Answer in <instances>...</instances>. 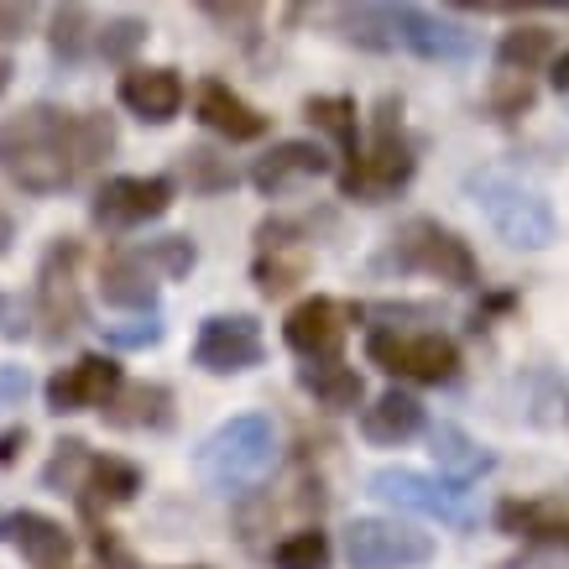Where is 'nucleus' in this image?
I'll return each instance as SVG.
<instances>
[{
	"label": "nucleus",
	"instance_id": "6ab92c4d",
	"mask_svg": "<svg viewBox=\"0 0 569 569\" xmlns=\"http://www.w3.org/2000/svg\"><path fill=\"white\" fill-rule=\"evenodd\" d=\"M100 293L110 309H152L157 303V267L147 251H110L100 267Z\"/></svg>",
	"mask_w": 569,
	"mask_h": 569
},
{
	"label": "nucleus",
	"instance_id": "f8f14e48",
	"mask_svg": "<svg viewBox=\"0 0 569 569\" xmlns=\"http://www.w3.org/2000/svg\"><path fill=\"white\" fill-rule=\"evenodd\" d=\"M173 204V178H110L94 204H89V220L100 230H137V224L168 214Z\"/></svg>",
	"mask_w": 569,
	"mask_h": 569
},
{
	"label": "nucleus",
	"instance_id": "37998d69",
	"mask_svg": "<svg viewBox=\"0 0 569 569\" xmlns=\"http://www.w3.org/2000/svg\"><path fill=\"white\" fill-rule=\"evenodd\" d=\"M0 309H6V298H0Z\"/></svg>",
	"mask_w": 569,
	"mask_h": 569
},
{
	"label": "nucleus",
	"instance_id": "a878e982",
	"mask_svg": "<svg viewBox=\"0 0 569 569\" xmlns=\"http://www.w3.org/2000/svg\"><path fill=\"white\" fill-rule=\"evenodd\" d=\"M549 52H553L549 27H512V32L497 42V63L507 73H533L549 63Z\"/></svg>",
	"mask_w": 569,
	"mask_h": 569
},
{
	"label": "nucleus",
	"instance_id": "ddd939ff",
	"mask_svg": "<svg viewBox=\"0 0 569 569\" xmlns=\"http://www.w3.org/2000/svg\"><path fill=\"white\" fill-rule=\"evenodd\" d=\"M121 387H126V377L110 356H79L73 366L48 377V413L63 418V413H84V408H100L104 413L121 397Z\"/></svg>",
	"mask_w": 569,
	"mask_h": 569
},
{
	"label": "nucleus",
	"instance_id": "0eeeda50",
	"mask_svg": "<svg viewBox=\"0 0 569 569\" xmlns=\"http://www.w3.org/2000/svg\"><path fill=\"white\" fill-rule=\"evenodd\" d=\"M79 241H52L42 267H37V293H32V319L42 329V340L58 346V340H69L84 329V298H79Z\"/></svg>",
	"mask_w": 569,
	"mask_h": 569
},
{
	"label": "nucleus",
	"instance_id": "f704fd0d",
	"mask_svg": "<svg viewBox=\"0 0 569 569\" xmlns=\"http://www.w3.org/2000/svg\"><path fill=\"white\" fill-rule=\"evenodd\" d=\"M141 42H147V21H137V17L110 21V27H104V37H100V58H104V63H126Z\"/></svg>",
	"mask_w": 569,
	"mask_h": 569
},
{
	"label": "nucleus",
	"instance_id": "dca6fc26",
	"mask_svg": "<svg viewBox=\"0 0 569 569\" xmlns=\"http://www.w3.org/2000/svg\"><path fill=\"white\" fill-rule=\"evenodd\" d=\"M325 173H329V152L319 141H277L267 157H257L251 183H257L267 199H277V193H288V189H298V183L325 178Z\"/></svg>",
	"mask_w": 569,
	"mask_h": 569
},
{
	"label": "nucleus",
	"instance_id": "f03ea898",
	"mask_svg": "<svg viewBox=\"0 0 569 569\" xmlns=\"http://www.w3.org/2000/svg\"><path fill=\"white\" fill-rule=\"evenodd\" d=\"M340 27L361 48H408L429 63H460L476 52V37L460 21L418 11V6H356V11H340Z\"/></svg>",
	"mask_w": 569,
	"mask_h": 569
},
{
	"label": "nucleus",
	"instance_id": "c03bdc74",
	"mask_svg": "<svg viewBox=\"0 0 569 569\" xmlns=\"http://www.w3.org/2000/svg\"><path fill=\"white\" fill-rule=\"evenodd\" d=\"M199 569H204V565H199Z\"/></svg>",
	"mask_w": 569,
	"mask_h": 569
},
{
	"label": "nucleus",
	"instance_id": "a211bd4d",
	"mask_svg": "<svg viewBox=\"0 0 569 569\" xmlns=\"http://www.w3.org/2000/svg\"><path fill=\"white\" fill-rule=\"evenodd\" d=\"M141 491V470L131 460H116V455H89L84 476H79V491L73 501L84 507V518H100L110 507H126V501Z\"/></svg>",
	"mask_w": 569,
	"mask_h": 569
},
{
	"label": "nucleus",
	"instance_id": "412c9836",
	"mask_svg": "<svg viewBox=\"0 0 569 569\" xmlns=\"http://www.w3.org/2000/svg\"><path fill=\"white\" fill-rule=\"evenodd\" d=\"M501 533L528 538V543H549V549L569 553V512L553 501H501L497 507Z\"/></svg>",
	"mask_w": 569,
	"mask_h": 569
},
{
	"label": "nucleus",
	"instance_id": "9b49d317",
	"mask_svg": "<svg viewBox=\"0 0 569 569\" xmlns=\"http://www.w3.org/2000/svg\"><path fill=\"white\" fill-rule=\"evenodd\" d=\"M267 346H261V325L251 313H220V319H204L199 340H193V366L209 371V377H236V371H251L261 366Z\"/></svg>",
	"mask_w": 569,
	"mask_h": 569
},
{
	"label": "nucleus",
	"instance_id": "aec40b11",
	"mask_svg": "<svg viewBox=\"0 0 569 569\" xmlns=\"http://www.w3.org/2000/svg\"><path fill=\"white\" fill-rule=\"evenodd\" d=\"M121 104L152 126H168L183 110V79L178 69H131L121 79Z\"/></svg>",
	"mask_w": 569,
	"mask_h": 569
},
{
	"label": "nucleus",
	"instance_id": "72a5a7b5",
	"mask_svg": "<svg viewBox=\"0 0 569 569\" xmlns=\"http://www.w3.org/2000/svg\"><path fill=\"white\" fill-rule=\"evenodd\" d=\"M522 110H533V84L522 73H501L497 89H491V116L497 121H518Z\"/></svg>",
	"mask_w": 569,
	"mask_h": 569
},
{
	"label": "nucleus",
	"instance_id": "c9c22d12",
	"mask_svg": "<svg viewBox=\"0 0 569 569\" xmlns=\"http://www.w3.org/2000/svg\"><path fill=\"white\" fill-rule=\"evenodd\" d=\"M204 17L214 21V27H224V32L236 27V37H241V42H251V37H257V27H261V6H220V0H209Z\"/></svg>",
	"mask_w": 569,
	"mask_h": 569
},
{
	"label": "nucleus",
	"instance_id": "c756f323",
	"mask_svg": "<svg viewBox=\"0 0 569 569\" xmlns=\"http://www.w3.org/2000/svg\"><path fill=\"white\" fill-rule=\"evenodd\" d=\"M303 267H309V257L303 251H288V246H277V251H261L257 257V288L267 298L288 293L298 277H303Z\"/></svg>",
	"mask_w": 569,
	"mask_h": 569
},
{
	"label": "nucleus",
	"instance_id": "6e6552de",
	"mask_svg": "<svg viewBox=\"0 0 569 569\" xmlns=\"http://www.w3.org/2000/svg\"><path fill=\"white\" fill-rule=\"evenodd\" d=\"M371 497L377 501H392L402 512H418V518H433L445 528H470L476 522V507L470 497L460 491L455 481H439V476H423V470H408V466H387L371 476Z\"/></svg>",
	"mask_w": 569,
	"mask_h": 569
},
{
	"label": "nucleus",
	"instance_id": "4be33fe9",
	"mask_svg": "<svg viewBox=\"0 0 569 569\" xmlns=\"http://www.w3.org/2000/svg\"><path fill=\"white\" fill-rule=\"evenodd\" d=\"M110 429H168L173 423V392L162 381H137L121 387V397L104 408Z\"/></svg>",
	"mask_w": 569,
	"mask_h": 569
},
{
	"label": "nucleus",
	"instance_id": "20e7f679",
	"mask_svg": "<svg viewBox=\"0 0 569 569\" xmlns=\"http://www.w3.org/2000/svg\"><path fill=\"white\" fill-rule=\"evenodd\" d=\"M413 168H418V147H413V137L402 131V104L381 100L377 131H371V141L361 147V157L346 162L340 193H346V199H387V193H397L413 178Z\"/></svg>",
	"mask_w": 569,
	"mask_h": 569
},
{
	"label": "nucleus",
	"instance_id": "e433bc0d",
	"mask_svg": "<svg viewBox=\"0 0 569 569\" xmlns=\"http://www.w3.org/2000/svg\"><path fill=\"white\" fill-rule=\"evenodd\" d=\"M162 340V319L157 313H147V319H137V325H126V329H110V346H121V350H147Z\"/></svg>",
	"mask_w": 569,
	"mask_h": 569
},
{
	"label": "nucleus",
	"instance_id": "4c0bfd02",
	"mask_svg": "<svg viewBox=\"0 0 569 569\" xmlns=\"http://www.w3.org/2000/svg\"><path fill=\"white\" fill-rule=\"evenodd\" d=\"M32 32V6H11L0 0V42H17V37Z\"/></svg>",
	"mask_w": 569,
	"mask_h": 569
},
{
	"label": "nucleus",
	"instance_id": "7ed1b4c3",
	"mask_svg": "<svg viewBox=\"0 0 569 569\" xmlns=\"http://www.w3.org/2000/svg\"><path fill=\"white\" fill-rule=\"evenodd\" d=\"M470 199L481 204V214L491 220V230H497L507 246H518V251H543V246L553 241V209L549 199L538 189H528L522 178L512 173H497V168H486V173H470Z\"/></svg>",
	"mask_w": 569,
	"mask_h": 569
},
{
	"label": "nucleus",
	"instance_id": "bb28decb",
	"mask_svg": "<svg viewBox=\"0 0 569 569\" xmlns=\"http://www.w3.org/2000/svg\"><path fill=\"white\" fill-rule=\"evenodd\" d=\"M298 381H303L325 408H356V402H361V377H356V366H340V361L303 366V377Z\"/></svg>",
	"mask_w": 569,
	"mask_h": 569
},
{
	"label": "nucleus",
	"instance_id": "2f4dec72",
	"mask_svg": "<svg viewBox=\"0 0 569 569\" xmlns=\"http://www.w3.org/2000/svg\"><path fill=\"white\" fill-rule=\"evenodd\" d=\"M84 466H89V445H84V439H58L48 470H42V481H48L52 491H69V497H73V491H79Z\"/></svg>",
	"mask_w": 569,
	"mask_h": 569
},
{
	"label": "nucleus",
	"instance_id": "c85d7f7f",
	"mask_svg": "<svg viewBox=\"0 0 569 569\" xmlns=\"http://www.w3.org/2000/svg\"><path fill=\"white\" fill-rule=\"evenodd\" d=\"M277 569H329V533L319 528H303V533H288L272 549Z\"/></svg>",
	"mask_w": 569,
	"mask_h": 569
},
{
	"label": "nucleus",
	"instance_id": "b1692460",
	"mask_svg": "<svg viewBox=\"0 0 569 569\" xmlns=\"http://www.w3.org/2000/svg\"><path fill=\"white\" fill-rule=\"evenodd\" d=\"M423 429V402L408 392H381L371 408L361 413V433L371 445H402Z\"/></svg>",
	"mask_w": 569,
	"mask_h": 569
},
{
	"label": "nucleus",
	"instance_id": "5701e85b",
	"mask_svg": "<svg viewBox=\"0 0 569 569\" xmlns=\"http://www.w3.org/2000/svg\"><path fill=\"white\" fill-rule=\"evenodd\" d=\"M429 455L439 460V470H445L455 486L476 481V476H486V470L497 466V460H491V449H481L466 429H455V423H433L429 429Z\"/></svg>",
	"mask_w": 569,
	"mask_h": 569
},
{
	"label": "nucleus",
	"instance_id": "39448f33",
	"mask_svg": "<svg viewBox=\"0 0 569 569\" xmlns=\"http://www.w3.org/2000/svg\"><path fill=\"white\" fill-rule=\"evenodd\" d=\"M272 449H277L272 418L241 413V418H230V423H220V429L199 445V476H204L214 491H246L251 481L267 476Z\"/></svg>",
	"mask_w": 569,
	"mask_h": 569
},
{
	"label": "nucleus",
	"instance_id": "f3484780",
	"mask_svg": "<svg viewBox=\"0 0 569 569\" xmlns=\"http://www.w3.org/2000/svg\"><path fill=\"white\" fill-rule=\"evenodd\" d=\"M193 110H199V121H204L214 137H224V141H257V137H267V116H261V110H251V104H246L230 84H220V79H204V84H199Z\"/></svg>",
	"mask_w": 569,
	"mask_h": 569
},
{
	"label": "nucleus",
	"instance_id": "9d476101",
	"mask_svg": "<svg viewBox=\"0 0 569 569\" xmlns=\"http://www.w3.org/2000/svg\"><path fill=\"white\" fill-rule=\"evenodd\" d=\"M350 569H418L433 559V538L397 518H356L346 528Z\"/></svg>",
	"mask_w": 569,
	"mask_h": 569
},
{
	"label": "nucleus",
	"instance_id": "cd10ccee",
	"mask_svg": "<svg viewBox=\"0 0 569 569\" xmlns=\"http://www.w3.org/2000/svg\"><path fill=\"white\" fill-rule=\"evenodd\" d=\"M48 42H52V58L73 69V63L84 58V48H89V11L84 6H58V11H52Z\"/></svg>",
	"mask_w": 569,
	"mask_h": 569
},
{
	"label": "nucleus",
	"instance_id": "423d86ee",
	"mask_svg": "<svg viewBox=\"0 0 569 569\" xmlns=\"http://www.w3.org/2000/svg\"><path fill=\"white\" fill-rule=\"evenodd\" d=\"M381 267H397V272H423V277H439L449 288H476V257H470V246L439 220H408L402 230L392 236L387 246V257Z\"/></svg>",
	"mask_w": 569,
	"mask_h": 569
},
{
	"label": "nucleus",
	"instance_id": "2eb2a0df",
	"mask_svg": "<svg viewBox=\"0 0 569 569\" xmlns=\"http://www.w3.org/2000/svg\"><path fill=\"white\" fill-rule=\"evenodd\" d=\"M0 543H11L32 569H69L73 559V533L63 522L42 518V512H6L0 518Z\"/></svg>",
	"mask_w": 569,
	"mask_h": 569
},
{
	"label": "nucleus",
	"instance_id": "f257e3e1",
	"mask_svg": "<svg viewBox=\"0 0 569 569\" xmlns=\"http://www.w3.org/2000/svg\"><path fill=\"white\" fill-rule=\"evenodd\" d=\"M116 121L100 110L27 104L0 121V173L21 193H63L116 152Z\"/></svg>",
	"mask_w": 569,
	"mask_h": 569
},
{
	"label": "nucleus",
	"instance_id": "7c9ffc66",
	"mask_svg": "<svg viewBox=\"0 0 569 569\" xmlns=\"http://www.w3.org/2000/svg\"><path fill=\"white\" fill-rule=\"evenodd\" d=\"M178 162H183L189 189H199V193H220V189H230V183H236V168H230L220 152H209V147H189Z\"/></svg>",
	"mask_w": 569,
	"mask_h": 569
},
{
	"label": "nucleus",
	"instance_id": "79ce46f5",
	"mask_svg": "<svg viewBox=\"0 0 569 569\" xmlns=\"http://www.w3.org/2000/svg\"><path fill=\"white\" fill-rule=\"evenodd\" d=\"M11 84V63H6V58H0V89Z\"/></svg>",
	"mask_w": 569,
	"mask_h": 569
},
{
	"label": "nucleus",
	"instance_id": "4468645a",
	"mask_svg": "<svg viewBox=\"0 0 569 569\" xmlns=\"http://www.w3.org/2000/svg\"><path fill=\"white\" fill-rule=\"evenodd\" d=\"M346 329H350V313L340 309L335 298H303V303L282 319V340L309 366H325V361H340Z\"/></svg>",
	"mask_w": 569,
	"mask_h": 569
},
{
	"label": "nucleus",
	"instance_id": "473e14b6",
	"mask_svg": "<svg viewBox=\"0 0 569 569\" xmlns=\"http://www.w3.org/2000/svg\"><path fill=\"white\" fill-rule=\"evenodd\" d=\"M141 251H147V261H152L157 272H168V277L193 272V261H199V251H193L189 236H162V241L141 246Z\"/></svg>",
	"mask_w": 569,
	"mask_h": 569
},
{
	"label": "nucleus",
	"instance_id": "393cba45",
	"mask_svg": "<svg viewBox=\"0 0 569 569\" xmlns=\"http://www.w3.org/2000/svg\"><path fill=\"white\" fill-rule=\"evenodd\" d=\"M303 116L340 141L346 162L361 157V141H356V100H346V94H309V100H303Z\"/></svg>",
	"mask_w": 569,
	"mask_h": 569
},
{
	"label": "nucleus",
	"instance_id": "ea45409f",
	"mask_svg": "<svg viewBox=\"0 0 569 569\" xmlns=\"http://www.w3.org/2000/svg\"><path fill=\"white\" fill-rule=\"evenodd\" d=\"M549 84L559 89V94H565V89H569V48L559 52V58H553V69H549Z\"/></svg>",
	"mask_w": 569,
	"mask_h": 569
},
{
	"label": "nucleus",
	"instance_id": "1a4fd4ad",
	"mask_svg": "<svg viewBox=\"0 0 569 569\" xmlns=\"http://www.w3.org/2000/svg\"><path fill=\"white\" fill-rule=\"evenodd\" d=\"M366 356L371 366L392 371V377L423 381V387H439L460 371V350L445 335H397V329H371L366 335Z\"/></svg>",
	"mask_w": 569,
	"mask_h": 569
},
{
	"label": "nucleus",
	"instance_id": "58836bf2",
	"mask_svg": "<svg viewBox=\"0 0 569 569\" xmlns=\"http://www.w3.org/2000/svg\"><path fill=\"white\" fill-rule=\"evenodd\" d=\"M21 449H27V429H6L0 433V466H17Z\"/></svg>",
	"mask_w": 569,
	"mask_h": 569
},
{
	"label": "nucleus",
	"instance_id": "a19ab883",
	"mask_svg": "<svg viewBox=\"0 0 569 569\" xmlns=\"http://www.w3.org/2000/svg\"><path fill=\"white\" fill-rule=\"evenodd\" d=\"M11 236H17V220H11V209L0 204V257L11 251Z\"/></svg>",
	"mask_w": 569,
	"mask_h": 569
}]
</instances>
